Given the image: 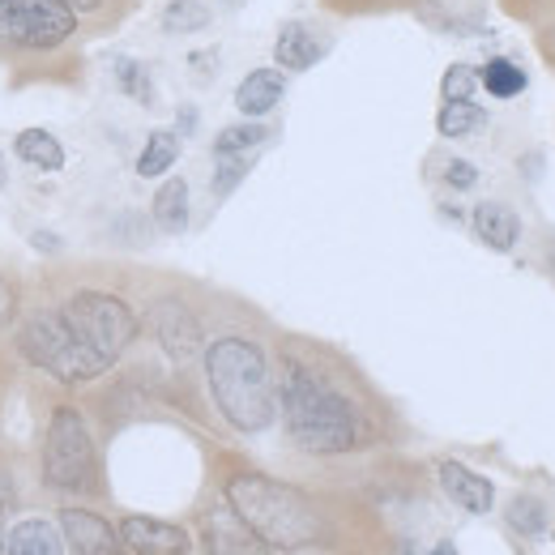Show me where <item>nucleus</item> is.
Returning a JSON list of instances; mask_svg holds the SVG:
<instances>
[{"instance_id":"f257e3e1","label":"nucleus","mask_w":555,"mask_h":555,"mask_svg":"<svg viewBox=\"0 0 555 555\" xmlns=\"http://www.w3.org/2000/svg\"><path fill=\"white\" fill-rule=\"evenodd\" d=\"M278 411L286 418V436L304 453H317V457L354 453L367 440V423L359 415V406L334 380H325L317 367H308L299 359H291L282 367Z\"/></svg>"},{"instance_id":"f03ea898","label":"nucleus","mask_w":555,"mask_h":555,"mask_svg":"<svg viewBox=\"0 0 555 555\" xmlns=\"http://www.w3.org/2000/svg\"><path fill=\"white\" fill-rule=\"evenodd\" d=\"M206 380L218 415L235 431L257 436L278 415V389L266 350L248 338H218L206 350Z\"/></svg>"},{"instance_id":"7ed1b4c3","label":"nucleus","mask_w":555,"mask_h":555,"mask_svg":"<svg viewBox=\"0 0 555 555\" xmlns=\"http://www.w3.org/2000/svg\"><path fill=\"white\" fill-rule=\"evenodd\" d=\"M227 504L257 530V539L274 552H304L325 539V517L299 487L240 470L227 479Z\"/></svg>"},{"instance_id":"20e7f679","label":"nucleus","mask_w":555,"mask_h":555,"mask_svg":"<svg viewBox=\"0 0 555 555\" xmlns=\"http://www.w3.org/2000/svg\"><path fill=\"white\" fill-rule=\"evenodd\" d=\"M17 347L39 372H48L61 385H86V380H94V376H103L112 367L81 343V334L61 317V308L56 312H35L22 325Z\"/></svg>"},{"instance_id":"39448f33","label":"nucleus","mask_w":555,"mask_h":555,"mask_svg":"<svg viewBox=\"0 0 555 555\" xmlns=\"http://www.w3.org/2000/svg\"><path fill=\"white\" fill-rule=\"evenodd\" d=\"M61 317L81 334V343L94 350L103 363H116L129 343L138 338V317L120 295L107 291H77L65 299Z\"/></svg>"},{"instance_id":"423d86ee","label":"nucleus","mask_w":555,"mask_h":555,"mask_svg":"<svg viewBox=\"0 0 555 555\" xmlns=\"http://www.w3.org/2000/svg\"><path fill=\"white\" fill-rule=\"evenodd\" d=\"M43 479L56 491H86L94 483V440L81 411L56 406L43 440Z\"/></svg>"},{"instance_id":"0eeeda50","label":"nucleus","mask_w":555,"mask_h":555,"mask_svg":"<svg viewBox=\"0 0 555 555\" xmlns=\"http://www.w3.org/2000/svg\"><path fill=\"white\" fill-rule=\"evenodd\" d=\"M77 30V13L65 0H0V43L52 52Z\"/></svg>"},{"instance_id":"6e6552de","label":"nucleus","mask_w":555,"mask_h":555,"mask_svg":"<svg viewBox=\"0 0 555 555\" xmlns=\"http://www.w3.org/2000/svg\"><path fill=\"white\" fill-rule=\"evenodd\" d=\"M202 543L209 555H270L257 530L231 504H214L202 513Z\"/></svg>"},{"instance_id":"1a4fd4ad","label":"nucleus","mask_w":555,"mask_h":555,"mask_svg":"<svg viewBox=\"0 0 555 555\" xmlns=\"http://www.w3.org/2000/svg\"><path fill=\"white\" fill-rule=\"evenodd\" d=\"M61 534L73 555H125V539L116 526H107L90 508H65L61 513Z\"/></svg>"},{"instance_id":"9d476101","label":"nucleus","mask_w":555,"mask_h":555,"mask_svg":"<svg viewBox=\"0 0 555 555\" xmlns=\"http://www.w3.org/2000/svg\"><path fill=\"white\" fill-rule=\"evenodd\" d=\"M120 539L133 555H189V530L171 526V521H158V517H125L120 521Z\"/></svg>"},{"instance_id":"9b49d317","label":"nucleus","mask_w":555,"mask_h":555,"mask_svg":"<svg viewBox=\"0 0 555 555\" xmlns=\"http://www.w3.org/2000/svg\"><path fill=\"white\" fill-rule=\"evenodd\" d=\"M154 334H158L163 350L176 363H184V359H193L202 350V325H197V317L184 304H176V299L154 304Z\"/></svg>"},{"instance_id":"f8f14e48","label":"nucleus","mask_w":555,"mask_h":555,"mask_svg":"<svg viewBox=\"0 0 555 555\" xmlns=\"http://www.w3.org/2000/svg\"><path fill=\"white\" fill-rule=\"evenodd\" d=\"M440 487H444V495H449L457 508H466V513H475V517H483V513L495 508V487H491V479L475 475V470L462 466V462H440Z\"/></svg>"},{"instance_id":"ddd939ff","label":"nucleus","mask_w":555,"mask_h":555,"mask_svg":"<svg viewBox=\"0 0 555 555\" xmlns=\"http://www.w3.org/2000/svg\"><path fill=\"white\" fill-rule=\"evenodd\" d=\"M274 61L286 73H304V69H312L317 61H325V43L317 39L312 26H304V22H286L274 39Z\"/></svg>"},{"instance_id":"4468645a","label":"nucleus","mask_w":555,"mask_h":555,"mask_svg":"<svg viewBox=\"0 0 555 555\" xmlns=\"http://www.w3.org/2000/svg\"><path fill=\"white\" fill-rule=\"evenodd\" d=\"M286 94V77L278 69H253L240 86H235V107L248 116V120H261L270 116Z\"/></svg>"},{"instance_id":"2eb2a0df","label":"nucleus","mask_w":555,"mask_h":555,"mask_svg":"<svg viewBox=\"0 0 555 555\" xmlns=\"http://www.w3.org/2000/svg\"><path fill=\"white\" fill-rule=\"evenodd\" d=\"M470 222H475V235L483 240L487 248H495V253H508L521 240V218H517V209H508L504 202H479L475 214H470Z\"/></svg>"},{"instance_id":"dca6fc26","label":"nucleus","mask_w":555,"mask_h":555,"mask_svg":"<svg viewBox=\"0 0 555 555\" xmlns=\"http://www.w3.org/2000/svg\"><path fill=\"white\" fill-rule=\"evenodd\" d=\"M61 552H65V534L52 521H43V517L17 521L4 534V555H61Z\"/></svg>"},{"instance_id":"f3484780","label":"nucleus","mask_w":555,"mask_h":555,"mask_svg":"<svg viewBox=\"0 0 555 555\" xmlns=\"http://www.w3.org/2000/svg\"><path fill=\"white\" fill-rule=\"evenodd\" d=\"M13 150H17L22 163H30V167H39V171H61V167H65V145L52 138L48 129H26V133H17Z\"/></svg>"},{"instance_id":"a211bd4d","label":"nucleus","mask_w":555,"mask_h":555,"mask_svg":"<svg viewBox=\"0 0 555 555\" xmlns=\"http://www.w3.org/2000/svg\"><path fill=\"white\" fill-rule=\"evenodd\" d=\"M154 222L167 235H180L189 227V184L184 180H163V189L154 193Z\"/></svg>"},{"instance_id":"6ab92c4d","label":"nucleus","mask_w":555,"mask_h":555,"mask_svg":"<svg viewBox=\"0 0 555 555\" xmlns=\"http://www.w3.org/2000/svg\"><path fill=\"white\" fill-rule=\"evenodd\" d=\"M487 112L475 99H444L440 116H436V129L440 138H470V133H483Z\"/></svg>"},{"instance_id":"aec40b11","label":"nucleus","mask_w":555,"mask_h":555,"mask_svg":"<svg viewBox=\"0 0 555 555\" xmlns=\"http://www.w3.org/2000/svg\"><path fill=\"white\" fill-rule=\"evenodd\" d=\"M176 158H180V138L171 129H158V133H150L145 145H141L138 176L141 180H158L167 167H176Z\"/></svg>"},{"instance_id":"412c9836","label":"nucleus","mask_w":555,"mask_h":555,"mask_svg":"<svg viewBox=\"0 0 555 555\" xmlns=\"http://www.w3.org/2000/svg\"><path fill=\"white\" fill-rule=\"evenodd\" d=\"M479 86H483L491 99H517L530 86V77H526V69H517L513 61L495 56V61H487L483 69H479Z\"/></svg>"},{"instance_id":"4be33fe9","label":"nucleus","mask_w":555,"mask_h":555,"mask_svg":"<svg viewBox=\"0 0 555 555\" xmlns=\"http://www.w3.org/2000/svg\"><path fill=\"white\" fill-rule=\"evenodd\" d=\"M266 141H270V129L261 120H244V125H227L214 138V154H253Z\"/></svg>"},{"instance_id":"5701e85b","label":"nucleus","mask_w":555,"mask_h":555,"mask_svg":"<svg viewBox=\"0 0 555 555\" xmlns=\"http://www.w3.org/2000/svg\"><path fill=\"white\" fill-rule=\"evenodd\" d=\"M209 26V9L202 0H171L163 9V30L167 35H197Z\"/></svg>"},{"instance_id":"b1692460","label":"nucleus","mask_w":555,"mask_h":555,"mask_svg":"<svg viewBox=\"0 0 555 555\" xmlns=\"http://www.w3.org/2000/svg\"><path fill=\"white\" fill-rule=\"evenodd\" d=\"M504 521H508L517 534H543V530H547V504L534 500V495H517V500L504 508Z\"/></svg>"},{"instance_id":"393cba45","label":"nucleus","mask_w":555,"mask_h":555,"mask_svg":"<svg viewBox=\"0 0 555 555\" xmlns=\"http://www.w3.org/2000/svg\"><path fill=\"white\" fill-rule=\"evenodd\" d=\"M214 197H231L240 189V180L253 171V154H214Z\"/></svg>"},{"instance_id":"a878e982","label":"nucleus","mask_w":555,"mask_h":555,"mask_svg":"<svg viewBox=\"0 0 555 555\" xmlns=\"http://www.w3.org/2000/svg\"><path fill=\"white\" fill-rule=\"evenodd\" d=\"M112 73H116V86H120L129 99H138V103H154V86H150L145 65L129 61V56H120V61L112 65Z\"/></svg>"},{"instance_id":"bb28decb","label":"nucleus","mask_w":555,"mask_h":555,"mask_svg":"<svg viewBox=\"0 0 555 555\" xmlns=\"http://www.w3.org/2000/svg\"><path fill=\"white\" fill-rule=\"evenodd\" d=\"M440 90H444V99H470L479 90V69L475 65H449Z\"/></svg>"},{"instance_id":"cd10ccee","label":"nucleus","mask_w":555,"mask_h":555,"mask_svg":"<svg viewBox=\"0 0 555 555\" xmlns=\"http://www.w3.org/2000/svg\"><path fill=\"white\" fill-rule=\"evenodd\" d=\"M444 184H449V189H457V193L475 189V184H479V171H475V163H466V158H453V163H444Z\"/></svg>"},{"instance_id":"c85d7f7f","label":"nucleus","mask_w":555,"mask_h":555,"mask_svg":"<svg viewBox=\"0 0 555 555\" xmlns=\"http://www.w3.org/2000/svg\"><path fill=\"white\" fill-rule=\"evenodd\" d=\"M13 304H17V291H13L9 278H0V325L13 317Z\"/></svg>"},{"instance_id":"c756f323","label":"nucleus","mask_w":555,"mask_h":555,"mask_svg":"<svg viewBox=\"0 0 555 555\" xmlns=\"http://www.w3.org/2000/svg\"><path fill=\"white\" fill-rule=\"evenodd\" d=\"M30 244H35V248H52V253L61 248V240H56V235H48V231H35V235H30Z\"/></svg>"},{"instance_id":"7c9ffc66","label":"nucleus","mask_w":555,"mask_h":555,"mask_svg":"<svg viewBox=\"0 0 555 555\" xmlns=\"http://www.w3.org/2000/svg\"><path fill=\"white\" fill-rule=\"evenodd\" d=\"M193 129H197V112L184 107V112H180V133H193Z\"/></svg>"},{"instance_id":"2f4dec72","label":"nucleus","mask_w":555,"mask_h":555,"mask_svg":"<svg viewBox=\"0 0 555 555\" xmlns=\"http://www.w3.org/2000/svg\"><path fill=\"white\" fill-rule=\"evenodd\" d=\"M65 4H69L73 13H94V9L103 4V0H65Z\"/></svg>"},{"instance_id":"473e14b6","label":"nucleus","mask_w":555,"mask_h":555,"mask_svg":"<svg viewBox=\"0 0 555 555\" xmlns=\"http://www.w3.org/2000/svg\"><path fill=\"white\" fill-rule=\"evenodd\" d=\"M427 555H457V547H453V543H436Z\"/></svg>"},{"instance_id":"72a5a7b5","label":"nucleus","mask_w":555,"mask_h":555,"mask_svg":"<svg viewBox=\"0 0 555 555\" xmlns=\"http://www.w3.org/2000/svg\"><path fill=\"white\" fill-rule=\"evenodd\" d=\"M4 180H9V171H4V154H0V189H4Z\"/></svg>"},{"instance_id":"f704fd0d","label":"nucleus","mask_w":555,"mask_h":555,"mask_svg":"<svg viewBox=\"0 0 555 555\" xmlns=\"http://www.w3.org/2000/svg\"><path fill=\"white\" fill-rule=\"evenodd\" d=\"M0 555H4V530H0Z\"/></svg>"}]
</instances>
